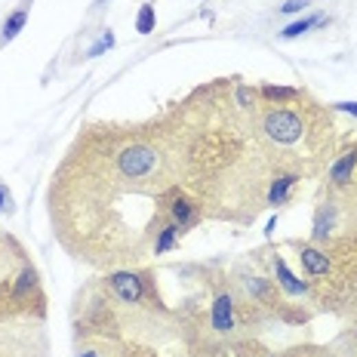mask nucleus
<instances>
[{
	"mask_svg": "<svg viewBox=\"0 0 357 357\" xmlns=\"http://www.w3.org/2000/svg\"><path fill=\"white\" fill-rule=\"evenodd\" d=\"M262 95H265V99H271V102H284V99H296V89H292V87H271V84H265Z\"/></svg>",
	"mask_w": 357,
	"mask_h": 357,
	"instance_id": "17",
	"label": "nucleus"
},
{
	"mask_svg": "<svg viewBox=\"0 0 357 357\" xmlns=\"http://www.w3.org/2000/svg\"><path fill=\"white\" fill-rule=\"evenodd\" d=\"M354 173H357V148L345 151V154L330 167V182H333L336 188H345V185H352Z\"/></svg>",
	"mask_w": 357,
	"mask_h": 357,
	"instance_id": "5",
	"label": "nucleus"
},
{
	"mask_svg": "<svg viewBox=\"0 0 357 357\" xmlns=\"http://www.w3.org/2000/svg\"><path fill=\"white\" fill-rule=\"evenodd\" d=\"M157 25V12H154V3H142L136 12V31L139 34H151Z\"/></svg>",
	"mask_w": 357,
	"mask_h": 357,
	"instance_id": "12",
	"label": "nucleus"
},
{
	"mask_svg": "<svg viewBox=\"0 0 357 357\" xmlns=\"http://www.w3.org/2000/svg\"><path fill=\"white\" fill-rule=\"evenodd\" d=\"M274 274H277V284L284 286L286 296H302V292H308V284H305V280H299L296 274L286 268V262L280 256H274Z\"/></svg>",
	"mask_w": 357,
	"mask_h": 357,
	"instance_id": "6",
	"label": "nucleus"
},
{
	"mask_svg": "<svg viewBox=\"0 0 357 357\" xmlns=\"http://www.w3.org/2000/svg\"><path fill=\"white\" fill-rule=\"evenodd\" d=\"M176 238H178V225H176V222L163 225L161 234H157V240H154V253H170L176 246Z\"/></svg>",
	"mask_w": 357,
	"mask_h": 357,
	"instance_id": "14",
	"label": "nucleus"
},
{
	"mask_svg": "<svg viewBox=\"0 0 357 357\" xmlns=\"http://www.w3.org/2000/svg\"><path fill=\"white\" fill-rule=\"evenodd\" d=\"M238 102L240 105H253V102H256V93H253L250 87H240L238 89Z\"/></svg>",
	"mask_w": 357,
	"mask_h": 357,
	"instance_id": "20",
	"label": "nucleus"
},
{
	"mask_svg": "<svg viewBox=\"0 0 357 357\" xmlns=\"http://www.w3.org/2000/svg\"><path fill=\"white\" fill-rule=\"evenodd\" d=\"M78 357H99V352H80Z\"/></svg>",
	"mask_w": 357,
	"mask_h": 357,
	"instance_id": "23",
	"label": "nucleus"
},
{
	"mask_svg": "<svg viewBox=\"0 0 357 357\" xmlns=\"http://www.w3.org/2000/svg\"><path fill=\"white\" fill-rule=\"evenodd\" d=\"M308 3H311V0H284L280 12H284V16H292V12H302Z\"/></svg>",
	"mask_w": 357,
	"mask_h": 357,
	"instance_id": "19",
	"label": "nucleus"
},
{
	"mask_svg": "<svg viewBox=\"0 0 357 357\" xmlns=\"http://www.w3.org/2000/svg\"><path fill=\"white\" fill-rule=\"evenodd\" d=\"M34 284H37V274L31 271V268H25V271L19 274V284H16V290H12V296H16V299H25L31 290H34Z\"/></svg>",
	"mask_w": 357,
	"mask_h": 357,
	"instance_id": "15",
	"label": "nucleus"
},
{
	"mask_svg": "<svg viewBox=\"0 0 357 357\" xmlns=\"http://www.w3.org/2000/svg\"><path fill=\"white\" fill-rule=\"evenodd\" d=\"M170 216H173V222L178 228L197 225V209H194V203L185 200V197H176V200L170 203Z\"/></svg>",
	"mask_w": 357,
	"mask_h": 357,
	"instance_id": "8",
	"label": "nucleus"
},
{
	"mask_svg": "<svg viewBox=\"0 0 357 357\" xmlns=\"http://www.w3.org/2000/svg\"><path fill=\"white\" fill-rule=\"evenodd\" d=\"M209 321H213V330H216V333H228V330L234 327V299L228 296V292L216 296Z\"/></svg>",
	"mask_w": 357,
	"mask_h": 357,
	"instance_id": "4",
	"label": "nucleus"
},
{
	"mask_svg": "<svg viewBox=\"0 0 357 357\" xmlns=\"http://www.w3.org/2000/svg\"><path fill=\"white\" fill-rule=\"evenodd\" d=\"M102 3H105V0H93V6H102Z\"/></svg>",
	"mask_w": 357,
	"mask_h": 357,
	"instance_id": "24",
	"label": "nucleus"
},
{
	"mask_svg": "<svg viewBox=\"0 0 357 357\" xmlns=\"http://www.w3.org/2000/svg\"><path fill=\"white\" fill-rule=\"evenodd\" d=\"M111 290L117 292L124 302H142L145 296V286H142V277L133 271H117L111 274Z\"/></svg>",
	"mask_w": 357,
	"mask_h": 357,
	"instance_id": "3",
	"label": "nucleus"
},
{
	"mask_svg": "<svg viewBox=\"0 0 357 357\" xmlns=\"http://www.w3.org/2000/svg\"><path fill=\"white\" fill-rule=\"evenodd\" d=\"M114 47V34H111V31H102V34H99V41H95L93 43V47H89L87 49V59H95V56H102V53H108V49H111Z\"/></svg>",
	"mask_w": 357,
	"mask_h": 357,
	"instance_id": "16",
	"label": "nucleus"
},
{
	"mask_svg": "<svg viewBox=\"0 0 357 357\" xmlns=\"http://www.w3.org/2000/svg\"><path fill=\"white\" fill-rule=\"evenodd\" d=\"M117 167L126 178H145L157 167V151L151 145H130V148L120 151Z\"/></svg>",
	"mask_w": 357,
	"mask_h": 357,
	"instance_id": "2",
	"label": "nucleus"
},
{
	"mask_svg": "<svg viewBox=\"0 0 357 357\" xmlns=\"http://www.w3.org/2000/svg\"><path fill=\"white\" fill-rule=\"evenodd\" d=\"M296 182H299V176H292V173L277 176V178L271 182V191H268V203H274V207H277V203H284L286 197H290V188H292Z\"/></svg>",
	"mask_w": 357,
	"mask_h": 357,
	"instance_id": "11",
	"label": "nucleus"
},
{
	"mask_svg": "<svg viewBox=\"0 0 357 357\" xmlns=\"http://www.w3.org/2000/svg\"><path fill=\"white\" fill-rule=\"evenodd\" d=\"M299 259H302L305 271L314 274V277H321V274H327V271H330V259H327V253L317 250V246H302V250H299Z\"/></svg>",
	"mask_w": 357,
	"mask_h": 357,
	"instance_id": "7",
	"label": "nucleus"
},
{
	"mask_svg": "<svg viewBox=\"0 0 357 357\" xmlns=\"http://www.w3.org/2000/svg\"><path fill=\"white\" fill-rule=\"evenodd\" d=\"M3 209H6V213L12 209V197H10V191H6L3 185H0V213H3Z\"/></svg>",
	"mask_w": 357,
	"mask_h": 357,
	"instance_id": "21",
	"label": "nucleus"
},
{
	"mask_svg": "<svg viewBox=\"0 0 357 357\" xmlns=\"http://www.w3.org/2000/svg\"><path fill=\"white\" fill-rule=\"evenodd\" d=\"M265 133L274 139L277 145H292L302 139L305 124L296 111H286V108H274V111L265 114Z\"/></svg>",
	"mask_w": 357,
	"mask_h": 357,
	"instance_id": "1",
	"label": "nucleus"
},
{
	"mask_svg": "<svg viewBox=\"0 0 357 357\" xmlns=\"http://www.w3.org/2000/svg\"><path fill=\"white\" fill-rule=\"evenodd\" d=\"M246 290H250L253 296H259L262 302H268V299H271V286H268L262 277H246Z\"/></svg>",
	"mask_w": 357,
	"mask_h": 357,
	"instance_id": "18",
	"label": "nucleus"
},
{
	"mask_svg": "<svg viewBox=\"0 0 357 357\" xmlns=\"http://www.w3.org/2000/svg\"><path fill=\"white\" fill-rule=\"evenodd\" d=\"M25 22H28V12H25V10L10 12L6 22H3V31H0V47H6L10 41H16V34L25 28Z\"/></svg>",
	"mask_w": 357,
	"mask_h": 357,
	"instance_id": "10",
	"label": "nucleus"
},
{
	"mask_svg": "<svg viewBox=\"0 0 357 357\" xmlns=\"http://www.w3.org/2000/svg\"><path fill=\"white\" fill-rule=\"evenodd\" d=\"M323 22H327V16H323V12H314V16H305V19H299V22L286 25V28L280 31V37H284V41H292V37H302L305 31H311L314 25H323Z\"/></svg>",
	"mask_w": 357,
	"mask_h": 357,
	"instance_id": "9",
	"label": "nucleus"
},
{
	"mask_svg": "<svg viewBox=\"0 0 357 357\" xmlns=\"http://www.w3.org/2000/svg\"><path fill=\"white\" fill-rule=\"evenodd\" d=\"M333 231V207H321L314 219V240H327Z\"/></svg>",
	"mask_w": 357,
	"mask_h": 357,
	"instance_id": "13",
	"label": "nucleus"
},
{
	"mask_svg": "<svg viewBox=\"0 0 357 357\" xmlns=\"http://www.w3.org/2000/svg\"><path fill=\"white\" fill-rule=\"evenodd\" d=\"M336 108H339V111H345V114H354V117H357V102H336Z\"/></svg>",
	"mask_w": 357,
	"mask_h": 357,
	"instance_id": "22",
	"label": "nucleus"
}]
</instances>
